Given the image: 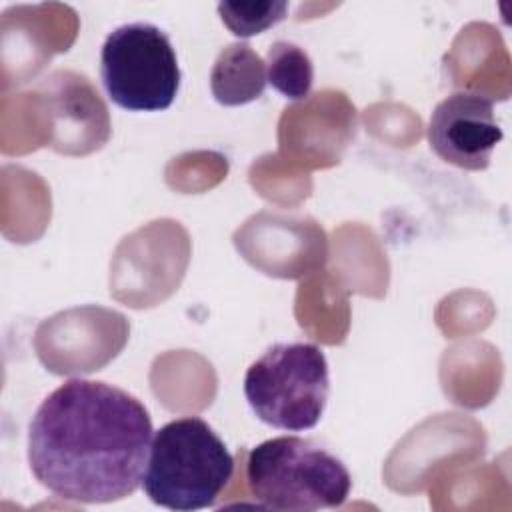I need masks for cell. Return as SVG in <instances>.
Listing matches in <instances>:
<instances>
[{
	"mask_svg": "<svg viewBox=\"0 0 512 512\" xmlns=\"http://www.w3.org/2000/svg\"><path fill=\"white\" fill-rule=\"evenodd\" d=\"M232 476L222 438L202 418L186 416L154 432L142 486L154 504L190 512L214 506Z\"/></svg>",
	"mask_w": 512,
	"mask_h": 512,
	"instance_id": "2",
	"label": "cell"
},
{
	"mask_svg": "<svg viewBox=\"0 0 512 512\" xmlns=\"http://www.w3.org/2000/svg\"><path fill=\"white\" fill-rule=\"evenodd\" d=\"M266 80L276 92L290 100L310 94L314 66L304 48L288 40H276L266 52Z\"/></svg>",
	"mask_w": 512,
	"mask_h": 512,
	"instance_id": "8",
	"label": "cell"
},
{
	"mask_svg": "<svg viewBox=\"0 0 512 512\" xmlns=\"http://www.w3.org/2000/svg\"><path fill=\"white\" fill-rule=\"evenodd\" d=\"M246 482L254 500L280 512H314L346 502L352 478L340 458L312 440L278 436L248 452Z\"/></svg>",
	"mask_w": 512,
	"mask_h": 512,
	"instance_id": "3",
	"label": "cell"
},
{
	"mask_svg": "<svg viewBox=\"0 0 512 512\" xmlns=\"http://www.w3.org/2000/svg\"><path fill=\"white\" fill-rule=\"evenodd\" d=\"M502 136L494 104L480 92L462 90L446 96L428 122L430 148L462 170H486Z\"/></svg>",
	"mask_w": 512,
	"mask_h": 512,
	"instance_id": "6",
	"label": "cell"
},
{
	"mask_svg": "<svg viewBox=\"0 0 512 512\" xmlns=\"http://www.w3.org/2000/svg\"><path fill=\"white\" fill-rule=\"evenodd\" d=\"M266 84V64L246 42L226 46L214 60L210 90L216 102L224 106H240L260 98Z\"/></svg>",
	"mask_w": 512,
	"mask_h": 512,
	"instance_id": "7",
	"label": "cell"
},
{
	"mask_svg": "<svg viewBox=\"0 0 512 512\" xmlns=\"http://www.w3.org/2000/svg\"><path fill=\"white\" fill-rule=\"evenodd\" d=\"M330 394L328 360L316 344L282 342L254 360L244 376V396L266 424L302 432L314 428Z\"/></svg>",
	"mask_w": 512,
	"mask_h": 512,
	"instance_id": "4",
	"label": "cell"
},
{
	"mask_svg": "<svg viewBox=\"0 0 512 512\" xmlns=\"http://www.w3.org/2000/svg\"><path fill=\"white\" fill-rule=\"evenodd\" d=\"M100 78L108 98L124 110H166L180 88V66L168 34L150 22L114 28L100 50Z\"/></svg>",
	"mask_w": 512,
	"mask_h": 512,
	"instance_id": "5",
	"label": "cell"
},
{
	"mask_svg": "<svg viewBox=\"0 0 512 512\" xmlns=\"http://www.w3.org/2000/svg\"><path fill=\"white\" fill-rule=\"evenodd\" d=\"M152 420L126 390L72 378L52 390L28 428V464L54 496L106 504L134 494L146 472Z\"/></svg>",
	"mask_w": 512,
	"mask_h": 512,
	"instance_id": "1",
	"label": "cell"
},
{
	"mask_svg": "<svg viewBox=\"0 0 512 512\" xmlns=\"http://www.w3.org/2000/svg\"><path fill=\"white\" fill-rule=\"evenodd\" d=\"M286 2H220L218 14L224 26L238 38L266 32L286 18Z\"/></svg>",
	"mask_w": 512,
	"mask_h": 512,
	"instance_id": "9",
	"label": "cell"
}]
</instances>
